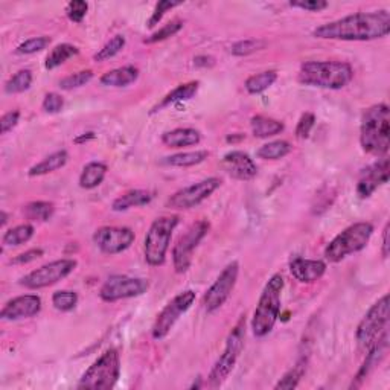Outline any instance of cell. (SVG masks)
Listing matches in <instances>:
<instances>
[{
	"instance_id": "obj_1",
	"label": "cell",
	"mask_w": 390,
	"mask_h": 390,
	"mask_svg": "<svg viewBox=\"0 0 390 390\" xmlns=\"http://www.w3.org/2000/svg\"><path fill=\"white\" fill-rule=\"evenodd\" d=\"M390 14L386 10L355 12L343 19L317 26L312 36L323 40L371 41L389 36Z\"/></svg>"
},
{
	"instance_id": "obj_2",
	"label": "cell",
	"mask_w": 390,
	"mask_h": 390,
	"mask_svg": "<svg viewBox=\"0 0 390 390\" xmlns=\"http://www.w3.org/2000/svg\"><path fill=\"white\" fill-rule=\"evenodd\" d=\"M360 145L371 156L386 157L390 146V110L386 104L369 107L360 125Z\"/></svg>"
},
{
	"instance_id": "obj_3",
	"label": "cell",
	"mask_w": 390,
	"mask_h": 390,
	"mask_svg": "<svg viewBox=\"0 0 390 390\" xmlns=\"http://www.w3.org/2000/svg\"><path fill=\"white\" fill-rule=\"evenodd\" d=\"M354 78V69L343 61H306L301 66L297 80L303 86L340 90Z\"/></svg>"
},
{
	"instance_id": "obj_4",
	"label": "cell",
	"mask_w": 390,
	"mask_h": 390,
	"mask_svg": "<svg viewBox=\"0 0 390 390\" xmlns=\"http://www.w3.org/2000/svg\"><path fill=\"white\" fill-rule=\"evenodd\" d=\"M284 277L273 275L264 287L252 319L253 336L262 339L273 331L281 312V295L284 290Z\"/></svg>"
},
{
	"instance_id": "obj_5",
	"label": "cell",
	"mask_w": 390,
	"mask_h": 390,
	"mask_svg": "<svg viewBox=\"0 0 390 390\" xmlns=\"http://www.w3.org/2000/svg\"><path fill=\"white\" fill-rule=\"evenodd\" d=\"M374 233V226L367 221L355 222L346 227L325 247V260L330 262H340L346 256L363 250Z\"/></svg>"
},
{
	"instance_id": "obj_6",
	"label": "cell",
	"mask_w": 390,
	"mask_h": 390,
	"mask_svg": "<svg viewBox=\"0 0 390 390\" xmlns=\"http://www.w3.org/2000/svg\"><path fill=\"white\" fill-rule=\"evenodd\" d=\"M121 377V358L116 349H107L82 374L78 389L110 390Z\"/></svg>"
},
{
	"instance_id": "obj_7",
	"label": "cell",
	"mask_w": 390,
	"mask_h": 390,
	"mask_svg": "<svg viewBox=\"0 0 390 390\" xmlns=\"http://www.w3.org/2000/svg\"><path fill=\"white\" fill-rule=\"evenodd\" d=\"M179 226L177 215H170V217H160L152 221L150 231L146 232L144 242V255L145 261L151 267L163 266L166 260V252H168L172 232Z\"/></svg>"
},
{
	"instance_id": "obj_8",
	"label": "cell",
	"mask_w": 390,
	"mask_h": 390,
	"mask_svg": "<svg viewBox=\"0 0 390 390\" xmlns=\"http://www.w3.org/2000/svg\"><path fill=\"white\" fill-rule=\"evenodd\" d=\"M244 339H246V319H241L227 336L225 351L211 369L207 377L209 387L217 389L229 378L244 349Z\"/></svg>"
},
{
	"instance_id": "obj_9",
	"label": "cell",
	"mask_w": 390,
	"mask_h": 390,
	"mask_svg": "<svg viewBox=\"0 0 390 390\" xmlns=\"http://www.w3.org/2000/svg\"><path fill=\"white\" fill-rule=\"evenodd\" d=\"M389 330V295L375 302L357 326V341L361 347H371L382 332Z\"/></svg>"
},
{
	"instance_id": "obj_10",
	"label": "cell",
	"mask_w": 390,
	"mask_h": 390,
	"mask_svg": "<svg viewBox=\"0 0 390 390\" xmlns=\"http://www.w3.org/2000/svg\"><path fill=\"white\" fill-rule=\"evenodd\" d=\"M211 225L207 220H200L187 227L172 249V264L177 273H186L190 270L194 257V250L198 247L201 240L207 235Z\"/></svg>"
},
{
	"instance_id": "obj_11",
	"label": "cell",
	"mask_w": 390,
	"mask_h": 390,
	"mask_svg": "<svg viewBox=\"0 0 390 390\" xmlns=\"http://www.w3.org/2000/svg\"><path fill=\"white\" fill-rule=\"evenodd\" d=\"M194 302H195V291L186 290L179 292V295L157 314L156 322L152 325L151 330L152 339L163 340L166 336H168L171 330L174 328V325L177 323V320L191 308Z\"/></svg>"
},
{
	"instance_id": "obj_12",
	"label": "cell",
	"mask_w": 390,
	"mask_h": 390,
	"mask_svg": "<svg viewBox=\"0 0 390 390\" xmlns=\"http://www.w3.org/2000/svg\"><path fill=\"white\" fill-rule=\"evenodd\" d=\"M76 266H78V262L75 260H69V257L45 264V266H41L40 268L34 270L30 275L22 277L20 285L27 290H41L51 287V285L62 281L71 275Z\"/></svg>"
},
{
	"instance_id": "obj_13",
	"label": "cell",
	"mask_w": 390,
	"mask_h": 390,
	"mask_svg": "<svg viewBox=\"0 0 390 390\" xmlns=\"http://www.w3.org/2000/svg\"><path fill=\"white\" fill-rule=\"evenodd\" d=\"M150 288V282L144 277H131L124 275L111 276L100 290V297L104 302H117L122 299L142 296Z\"/></svg>"
},
{
	"instance_id": "obj_14",
	"label": "cell",
	"mask_w": 390,
	"mask_h": 390,
	"mask_svg": "<svg viewBox=\"0 0 390 390\" xmlns=\"http://www.w3.org/2000/svg\"><path fill=\"white\" fill-rule=\"evenodd\" d=\"M238 275L240 264L236 261L229 264V266L221 271L217 281L211 285V288L206 291L203 297L206 312H215L226 303L227 299L232 295L236 281H238Z\"/></svg>"
},
{
	"instance_id": "obj_15",
	"label": "cell",
	"mask_w": 390,
	"mask_h": 390,
	"mask_svg": "<svg viewBox=\"0 0 390 390\" xmlns=\"http://www.w3.org/2000/svg\"><path fill=\"white\" fill-rule=\"evenodd\" d=\"M221 186V180L217 177H209L191 186H186L183 190L172 194L168 200V207L176 211H185L192 209L203 203L211 195Z\"/></svg>"
},
{
	"instance_id": "obj_16",
	"label": "cell",
	"mask_w": 390,
	"mask_h": 390,
	"mask_svg": "<svg viewBox=\"0 0 390 390\" xmlns=\"http://www.w3.org/2000/svg\"><path fill=\"white\" fill-rule=\"evenodd\" d=\"M136 235L130 227L104 226L93 233L96 247L106 255H117L127 250L135 242Z\"/></svg>"
},
{
	"instance_id": "obj_17",
	"label": "cell",
	"mask_w": 390,
	"mask_h": 390,
	"mask_svg": "<svg viewBox=\"0 0 390 390\" xmlns=\"http://www.w3.org/2000/svg\"><path fill=\"white\" fill-rule=\"evenodd\" d=\"M390 165L387 157H381L378 162L367 166L366 170L361 171L358 183H357V195L360 198H369L371 195L378 190L381 185L389 182Z\"/></svg>"
},
{
	"instance_id": "obj_18",
	"label": "cell",
	"mask_w": 390,
	"mask_h": 390,
	"mask_svg": "<svg viewBox=\"0 0 390 390\" xmlns=\"http://www.w3.org/2000/svg\"><path fill=\"white\" fill-rule=\"evenodd\" d=\"M41 311V299L37 295H23L11 299L0 311L3 320H22L37 316Z\"/></svg>"
},
{
	"instance_id": "obj_19",
	"label": "cell",
	"mask_w": 390,
	"mask_h": 390,
	"mask_svg": "<svg viewBox=\"0 0 390 390\" xmlns=\"http://www.w3.org/2000/svg\"><path fill=\"white\" fill-rule=\"evenodd\" d=\"M221 166L229 176L236 180H242V182H249V180L255 179L257 174L255 160L244 151L227 152L221 160Z\"/></svg>"
},
{
	"instance_id": "obj_20",
	"label": "cell",
	"mask_w": 390,
	"mask_h": 390,
	"mask_svg": "<svg viewBox=\"0 0 390 390\" xmlns=\"http://www.w3.org/2000/svg\"><path fill=\"white\" fill-rule=\"evenodd\" d=\"M389 349V330L386 332L381 334V337L375 341V343L369 347V354L365 360L363 366L360 367L358 374L355 375V378L351 385V389L360 387L363 385V381L367 378V375L371 374L375 367L380 365V361L385 358V355L387 354Z\"/></svg>"
},
{
	"instance_id": "obj_21",
	"label": "cell",
	"mask_w": 390,
	"mask_h": 390,
	"mask_svg": "<svg viewBox=\"0 0 390 390\" xmlns=\"http://www.w3.org/2000/svg\"><path fill=\"white\" fill-rule=\"evenodd\" d=\"M326 264L320 260H305V257H292L290 262V273L296 281L302 284H312L325 275Z\"/></svg>"
},
{
	"instance_id": "obj_22",
	"label": "cell",
	"mask_w": 390,
	"mask_h": 390,
	"mask_svg": "<svg viewBox=\"0 0 390 390\" xmlns=\"http://www.w3.org/2000/svg\"><path fill=\"white\" fill-rule=\"evenodd\" d=\"M139 78V69L135 66H124L104 73L100 82L106 87H127Z\"/></svg>"
},
{
	"instance_id": "obj_23",
	"label": "cell",
	"mask_w": 390,
	"mask_h": 390,
	"mask_svg": "<svg viewBox=\"0 0 390 390\" xmlns=\"http://www.w3.org/2000/svg\"><path fill=\"white\" fill-rule=\"evenodd\" d=\"M201 141V135L195 128H176L166 131L162 136L163 145L170 148H185V146L197 145Z\"/></svg>"
},
{
	"instance_id": "obj_24",
	"label": "cell",
	"mask_w": 390,
	"mask_h": 390,
	"mask_svg": "<svg viewBox=\"0 0 390 390\" xmlns=\"http://www.w3.org/2000/svg\"><path fill=\"white\" fill-rule=\"evenodd\" d=\"M198 87H200V82L198 81H191V82H186V84H180L179 87H176L166 95L162 101H160L157 106L152 107L151 110V115L152 113H157V111L163 110L165 107H170L174 106V104H179V102H183V101H190L191 98H194L198 92Z\"/></svg>"
},
{
	"instance_id": "obj_25",
	"label": "cell",
	"mask_w": 390,
	"mask_h": 390,
	"mask_svg": "<svg viewBox=\"0 0 390 390\" xmlns=\"http://www.w3.org/2000/svg\"><path fill=\"white\" fill-rule=\"evenodd\" d=\"M152 201V194L144 190H133L125 192L121 197H117L113 203H111V209L115 212H125L128 209L133 207H141L150 205Z\"/></svg>"
},
{
	"instance_id": "obj_26",
	"label": "cell",
	"mask_w": 390,
	"mask_h": 390,
	"mask_svg": "<svg viewBox=\"0 0 390 390\" xmlns=\"http://www.w3.org/2000/svg\"><path fill=\"white\" fill-rule=\"evenodd\" d=\"M250 127H252V133L255 137L267 139V137H273L276 135H281L285 128V125L281 121L273 119V117L257 115L250 119Z\"/></svg>"
},
{
	"instance_id": "obj_27",
	"label": "cell",
	"mask_w": 390,
	"mask_h": 390,
	"mask_svg": "<svg viewBox=\"0 0 390 390\" xmlns=\"http://www.w3.org/2000/svg\"><path fill=\"white\" fill-rule=\"evenodd\" d=\"M67 159H69V154H67L66 150L57 151V152H54V154L47 156L46 159L41 160L40 163L34 165L32 168L27 171V174H30L31 177L46 176V174H51L54 171L62 168V166L67 163Z\"/></svg>"
},
{
	"instance_id": "obj_28",
	"label": "cell",
	"mask_w": 390,
	"mask_h": 390,
	"mask_svg": "<svg viewBox=\"0 0 390 390\" xmlns=\"http://www.w3.org/2000/svg\"><path fill=\"white\" fill-rule=\"evenodd\" d=\"M107 176V165L101 162H90L84 166L80 176V186L82 190H95Z\"/></svg>"
},
{
	"instance_id": "obj_29",
	"label": "cell",
	"mask_w": 390,
	"mask_h": 390,
	"mask_svg": "<svg viewBox=\"0 0 390 390\" xmlns=\"http://www.w3.org/2000/svg\"><path fill=\"white\" fill-rule=\"evenodd\" d=\"M207 157H209V152L206 150L186 151V152H179V154L165 157L162 160V163L168 165V166H177V168H187V166H195V165L203 163Z\"/></svg>"
},
{
	"instance_id": "obj_30",
	"label": "cell",
	"mask_w": 390,
	"mask_h": 390,
	"mask_svg": "<svg viewBox=\"0 0 390 390\" xmlns=\"http://www.w3.org/2000/svg\"><path fill=\"white\" fill-rule=\"evenodd\" d=\"M78 47L73 46V45H69V43H62L55 46L51 54L46 57L45 61V67L47 71H52V69H57L61 65H65L66 61H69L71 58H73L75 55H78Z\"/></svg>"
},
{
	"instance_id": "obj_31",
	"label": "cell",
	"mask_w": 390,
	"mask_h": 390,
	"mask_svg": "<svg viewBox=\"0 0 390 390\" xmlns=\"http://www.w3.org/2000/svg\"><path fill=\"white\" fill-rule=\"evenodd\" d=\"M276 80H277L276 71H266V72L249 76L246 82H244V87H246V90L250 95H260L273 86Z\"/></svg>"
},
{
	"instance_id": "obj_32",
	"label": "cell",
	"mask_w": 390,
	"mask_h": 390,
	"mask_svg": "<svg viewBox=\"0 0 390 390\" xmlns=\"http://www.w3.org/2000/svg\"><path fill=\"white\" fill-rule=\"evenodd\" d=\"M292 150V146L287 141H273L266 145H262L256 151V156L262 160H279L285 156H288Z\"/></svg>"
},
{
	"instance_id": "obj_33",
	"label": "cell",
	"mask_w": 390,
	"mask_h": 390,
	"mask_svg": "<svg viewBox=\"0 0 390 390\" xmlns=\"http://www.w3.org/2000/svg\"><path fill=\"white\" fill-rule=\"evenodd\" d=\"M55 214V206L54 203H49V201H32V203L26 205L25 207V215L27 220L31 221H40L45 222L49 221Z\"/></svg>"
},
{
	"instance_id": "obj_34",
	"label": "cell",
	"mask_w": 390,
	"mask_h": 390,
	"mask_svg": "<svg viewBox=\"0 0 390 390\" xmlns=\"http://www.w3.org/2000/svg\"><path fill=\"white\" fill-rule=\"evenodd\" d=\"M32 84V72L30 69H22L17 73H14L11 78L5 82V92L8 95L23 93Z\"/></svg>"
},
{
	"instance_id": "obj_35",
	"label": "cell",
	"mask_w": 390,
	"mask_h": 390,
	"mask_svg": "<svg viewBox=\"0 0 390 390\" xmlns=\"http://www.w3.org/2000/svg\"><path fill=\"white\" fill-rule=\"evenodd\" d=\"M34 236V227L31 225H20L10 229L3 235V244L10 247H19L27 242Z\"/></svg>"
},
{
	"instance_id": "obj_36",
	"label": "cell",
	"mask_w": 390,
	"mask_h": 390,
	"mask_svg": "<svg viewBox=\"0 0 390 390\" xmlns=\"http://www.w3.org/2000/svg\"><path fill=\"white\" fill-rule=\"evenodd\" d=\"M182 27H183V22L180 19H174L171 20L170 23H166L163 25L160 30H157L156 32H152L150 37H146L144 40V43L145 45H152V43H159V41H163L166 38H170V37H174L176 36L177 32L182 31Z\"/></svg>"
},
{
	"instance_id": "obj_37",
	"label": "cell",
	"mask_w": 390,
	"mask_h": 390,
	"mask_svg": "<svg viewBox=\"0 0 390 390\" xmlns=\"http://www.w3.org/2000/svg\"><path fill=\"white\" fill-rule=\"evenodd\" d=\"M125 47V37L124 36H115L113 38H110L106 45H104L100 51L93 55V60L96 62H102L106 60H110L116 57L122 49Z\"/></svg>"
},
{
	"instance_id": "obj_38",
	"label": "cell",
	"mask_w": 390,
	"mask_h": 390,
	"mask_svg": "<svg viewBox=\"0 0 390 390\" xmlns=\"http://www.w3.org/2000/svg\"><path fill=\"white\" fill-rule=\"evenodd\" d=\"M305 361L303 360H301L299 361V363L292 367V369H290V371L284 375V377L276 382V386H275V389L276 390H279V389H282V390H291V389H296L297 386H299V381L302 380V377H303V374H305Z\"/></svg>"
},
{
	"instance_id": "obj_39",
	"label": "cell",
	"mask_w": 390,
	"mask_h": 390,
	"mask_svg": "<svg viewBox=\"0 0 390 390\" xmlns=\"http://www.w3.org/2000/svg\"><path fill=\"white\" fill-rule=\"evenodd\" d=\"M52 305L55 310H58L61 312H69L78 305V295H76L75 291H69V290L55 291L52 295Z\"/></svg>"
},
{
	"instance_id": "obj_40",
	"label": "cell",
	"mask_w": 390,
	"mask_h": 390,
	"mask_svg": "<svg viewBox=\"0 0 390 390\" xmlns=\"http://www.w3.org/2000/svg\"><path fill=\"white\" fill-rule=\"evenodd\" d=\"M266 41L260 40V38H247V40H241L238 43H235L231 47V52L235 57H247L250 54H255L261 49L266 47Z\"/></svg>"
},
{
	"instance_id": "obj_41",
	"label": "cell",
	"mask_w": 390,
	"mask_h": 390,
	"mask_svg": "<svg viewBox=\"0 0 390 390\" xmlns=\"http://www.w3.org/2000/svg\"><path fill=\"white\" fill-rule=\"evenodd\" d=\"M93 80V72L92 71H81L76 72L73 75H69L66 78H62L60 81V87L62 90H73L89 84L90 81Z\"/></svg>"
},
{
	"instance_id": "obj_42",
	"label": "cell",
	"mask_w": 390,
	"mask_h": 390,
	"mask_svg": "<svg viewBox=\"0 0 390 390\" xmlns=\"http://www.w3.org/2000/svg\"><path fill=\"white\" fill-rule=\"evenodd\" d=\"M49 45H51V37H46V36L34 37V38L23 41V43L20 46H17L16 54L32 55V54H37L40 51H43V49H46Z\"/></svg>"
},
{
	"instance_id": "obj_43",
	"label": "cell",
	"mask_w": 390,
	"mask_h": 390,
	"mask_svg": "<svg viewBox=\"0 0 390 390\" xmlns=\"http://www.w3.org/2000/svg\"><path fill=\"white\" fill-rule=\"evenodd\" d=\"M87 11H89V3L82 2V0H73V2L67 3L66 6L67 17L73 23H81L82 20H84Z\"/></svg>"
},
{
	"instance_id": "obj_44",
	"label": "cell",
	"mask_w": 390,
	"mask_h": 390,
	"mask_svg": "<svg viewBox=\"0 0 390 390\" xmlns=\"http://www.w3.org/2000/svg\"><path fill=\"white\" fill-rule=\"evenodd\" d=\"M182 5V2H172V0H160V2L156 5L154 12H152L151 19L148 20V27H154L162 17L165 16L166 11H170L172 8H177V6Z\"/></svg>"
},
{
	"instance_id": "obj_45",
	"label": "cell",
	"mask_w": 390,
	"mask_h": 390,
	"mask_svg": "<svg viewBox=\"0 0 390 390\" xmlns=\"http://www.w3.org/2000/svg\"><path fill=\"white\" fill-rule=\"evenodd\" d=\"M41 107H43V110L49 115L60 113V111L62 110V107H65V98H62L58 93H55V92L47 93L45 96L43 104H41Z\"/></svg>"
},
{
	"instance_id": "obj_46",
	"label": "cell",
	"mask_w": 390,
	"mask_h": 390,
	"mask_svg": "<svg viewBox=\"0 0 390 390\" xmlns=\"http://www.w3.org/2000/svg\"><path fill=\"white\" fill-rule=\"evenodd\" d=\"M316 124V116L312 113H303L301 116V119L297 122L296 127V137L297 139H306L310 136L312 127Z\"/></svg>"
},
{
	"instance_id": "obj_47",
	"label": "cell",
	"mask_w": 390,
	"mask_h": 390,
	"mask_svg": "<svg viewBox=\"0 0 390 390\" xmlns=\"http://www.w3.org/2000/svg\"><path fill=\"white\" fill-rule=\"evenodd\" d=\"M290 6L310 12H320L328 8V2H325V0H292Z\"/></svg>"
},
{
	"instance_id": "obj_48",
	"label": "cell",
	"mask_w": 390,
	"mask_h": 390,
	"mask_svg": "<svg viewBox=\"0 0 390 390\" xmlns=\"http://www.w3.org/2000/svg\"><path fill=\"white\" fill-rule=\"evenodd\" d=\"M20 119V111L19 110H12L5 113L2 117H0V133L6 135L8 131H11L16 125L19 124Z\"/></svg>"
},
{
	"instance_id": "obj_49",
	"label": "cell",
	"mask_w": 390,
	"mask_h": 390,
	"mask_svg": "<svg viewBox=\"0 0 390 390\" xmlns=\"http://www.w3.org/2000/svg\"><path fill=\"white\" fill-rule=\"evenodd\" d=\"M41 256H43V250H41V249H31V250H27V252L20 253L19 256L14 257L12 264H20V266H25V264L34 262V261L38 260V257H41Z\"/></svg>"
},
{
	"instance_id": "obj_50",
	"label": "cell",
	"mask_w": 390,
	"mask_h": 390,
	"mask_svg": "<svg viewBox=\"0 0 390 390\" xmlns=\"http://www.w3.org/2000/svg\"><path fill=\"white\" fill-rule=\"evenodd\" d=\"M389 229H390V225L387 222L386 227H385V231H382V249H381V253L385 257L389 256Z\"/></svg>"
},
{
	"instance_id": "obj_51",
	"label": "cell",
	"mask_w": 390,
	"mask_h": 390,
	"mask_svg": "<svg viewBox=\"0 0 390 390\" xmlns=\"http://www.w3.org/2000/svg\"><path fill=\"white\" fill-rule=\"evenodd\" d=\"M195 62V66H198V67H207V66H212L214 65V58L212 57H197L194 60Z\"/></svg>"
},
{
	"instance_id": "obj_52",
	"label": "cell",
	"mask_w": 390,
	"mask_h": 390,
	"mask_svg": "<svg viewBox=\"0 0 390 390\" xmlns=\"http://www.w3.org/2000/svg\"><path fill=\"white\" fill-rule=\"evenodd\" d=\"M90 139H95V133H92V131H90V133H84V135L80 136V137H76V139H75V144L87 142V141H90Z\"/></svg>"
},
{
	"instance_id": "obj_53",
	"label": "cell",
	"mask_w": 390,
	"mask_h": 390,
	"mask_svg": "<svg viewBox=\"0 0 390 390\" xmlns=\"http://www.w3.org/2000/svg\"><path fill=\"white\" fill-rule=\"evenodd\" d=\"M0 217H2V221H0V226L5 227L6 222H8V215H6L5 211H2V212H0Z\"/></svg>"
}]
</instances>
